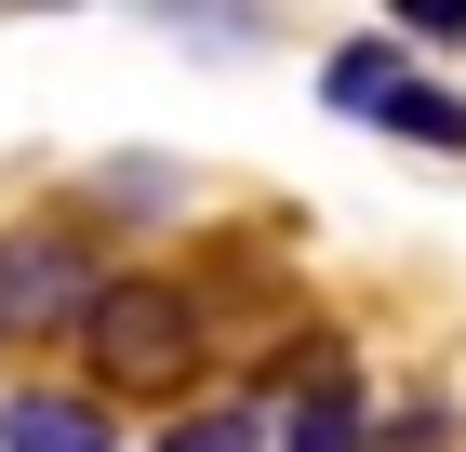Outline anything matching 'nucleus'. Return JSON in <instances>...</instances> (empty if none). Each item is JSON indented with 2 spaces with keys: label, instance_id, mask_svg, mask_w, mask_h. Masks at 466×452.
<instances>
[{
  "label": "nucleus",
  "instance_id": "3",
  "mask_svg": "<svg viewBox=\"0 0 466 452\" xmlns=\"http://www.w3.org/2000/svg\"><path fill=\"white\" fill-rule=\"evenodd\" d=\"M373 439V413H360V373L333 359V333L307 347V386L280 399V426H267V452H360Z\"/></svg>",
  "mask_w": 466,
  "mask_h": 452
},
{
  "label": "nucleus",
  "instance_id": "7",
  "mask_svg": "<svg viewBox=\"0 0 466 452\" xmlns=\"http://www.w3.org/2000/svg\"><path fill=\"white\" fill-rule=\"evenodd\" d=\"M160 452H267V426H253L240 399H214V413H174V426H160Z\"/></svg>",
  "mask_w": 466,
  "mask_h": 452
},
{
  "label": "nucleus",
  "instance_id": "4",
  "mask_svg": "<svg viewBox=\"0 0 466 452\" xmlns=\"http://www.w3.org/2000/svg\"><path fill=\"white\" fill-rule=\"evenodd\" d=\"M0 452H107V413H94V399L27 386V399H0Z\"/></svg>",
  "mask_w": 466,
  "mask_h": 452
},
{
  "label": "nucleus",
  "instance_id": "8",
  "mask_svg": "<svg viewBox=\"0 0 466 452\" xmlns=\"http://www.w3.org/2000/svg\"><path fill=\"white\" fill-rule=\"evenodd\" d=\"M387 40H413V54H453V40H466V0H400V14H387Z\"/></svg>",
  "mask_w": 466,
  "mask_h": 452
},
{
  "label": "nucleus",
  "instance_id": "5",
  "mask_svg": "<svg viewBox=\"0 0 466 452\" xmlns=\"http://www.w3.org/2000/svg\"><path fill=\"white\" fill-rule=\"evenodd\" d=\"M400 80H413V54H400V40L373 27V40H347V54L320 67V94L347 106V120H387V94H400Z\"/></svg>",
  "mask_w": 466,
  "mask_h": 452
},
{
  "label": "nucleus",
  "instance_id": "6",
  "mask_svg": "<svg viewBox=\"0 0 466 452\" xmlns=\"http://www.w3.org/2000/svg\"><path fill=\"white\" fill-rule=\"evenodd\" d=\"M387 134L453 160V146H466V94H440V80H400V94H387Z\"/></svg>",
  "mask_w": 466,
  "mask_h": 452
},
{
  "label": "nucleus",
  "instance_id": "1",
  "mask_svg": "<svg viewBox=\"0 0 466 452\" xmlns=\"http://www.w3.org/2000/svg\"><path fill=\"white\" fill-rule=\"evenodd\" d=\"M80 347L107 359L120 386H160V373H187L200 359V293L187 279H94V306H80Z\"/></svg>",
  "mask_w": 466,
  "mask_h": 452
},
{
  "label": "nucleus",
  "instance_id": "2",
  "mask_svg": "<svg viewBox=\"0 0 466 452\" xmlns=\"http://www.w3.org/2000/svg\"><path fill=\"white\" fill-rule=\"evenodd\" d=\"M94 306V240L80 226H14L0 240V333H80Z\"/></svg>",
  "mask_w": 466,
  "mask_h": 452
}]
</instances>
